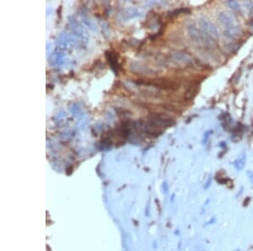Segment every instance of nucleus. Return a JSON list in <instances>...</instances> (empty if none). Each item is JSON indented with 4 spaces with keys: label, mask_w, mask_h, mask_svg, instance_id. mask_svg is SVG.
<instances>
[{
    "label": "nucleus",
    "mask_w": 253,
    "mask_h": 251,
    "mask_svg": "<svg viewBox=\"0 0 253 251\" xmlns=\"http://www.w3.org/2000/svg\"><path fill=\"white\" fill-rule=\"evenodd\" d=\"M228 5L234 10H241V5L236 1H228Z\"/></svg>",
    "instance_id": "1a4fd4ad"
},
{
    "label": "nucleus",
    "mask_w": 253,
    "mask_h": 251,
    "mask_svg": "<svg viewBox=\"0 0 253 251\" xmlns=\"http://www.w3.org/2000/svg\"><path fill=\"white\" fill-rule=\"evenodd\" d=\"M198 90H199V86L197 85H192L189 87L184 95V98H185L186 101L192 100L195 96L197 95V93L198 92Z\"/></svg>",
    "instance_id": "423d86ee"
},
{
    "label": "nucleus",
    "mask_w": 253,
    "mask_h": 251,
    "mask_svg": "<svg viewBox=\"0 0 253 251\" xmlns=\"http://www.w3.org/2000/svg\"><path fill=\"white\" fill-rule=\"evenodd\" d=\"M148 124L154 127H170L175 124L172 118L163 113H154L149 115L148 118Z\"/></svg>",
    "instance_id": "f03ea898"
},
{
    "label": "nucleus",
    "mask_w": 253,
    "mask_h": 251,
    "mask_svg": "<svg viewBox=\"0 0 253 251\" xmlns=\"http://www.w3.org/2000/svg\"><path fill=\"white\" fill-rule=\"evenodd\" d=\"M210 183H211V178H209V179L208 180V182H207V184L205 185V187H204L205 189H208V188L209 187V185H210Z\"/></svg>",
    "instance_id": "f8f14e48"
},
{
    "label": "nucleus",
    "mask_w": 253,
    "mask_h": 251,
    "mask_svg": "<svg viewBox=\"0 0 253 251\" xmlns=\"http://www.w3.org/2000/svg\"><path fill=\"white\" fill-rule=\"evenodd\" d=\"M237 251H240V250H237Z\"/></svg>",
    "instance_id": "ddd939ff"
},
{
    "label": "nucleus",
    "mask_w": 253,
    "mask_h": 251,
    "mask_svg": "<svg viewBox=\"0 0 253 251\" xmlns=\"http://www.w3.org/2000/svg\"><path fill=\"white\" fill-rule=\"evenodd\" d=\"M106 57H107V60L109 61V64H111V66L112 68V69L115 71L116 74H118V69H119V64H118V61H117V57L115 53L107 51L106 52Z\"/></svg>",
    "instance_id": "20e7f679"
},
{
    "label": "nucleus",
    "mask_w": 253,
    "mask_h": 251,
    "mask_svg": "<svg viewBox=\"0 0 253 251\" xmlns=\"http://www.w3.org/2000/svg\"><path fill=\"white\" fill-rule=\"evenodd\" d=\"M247 175H248V177H249L250 181H251L252 184H253V172H248V173H247Z\"/></svg>",
    "instance_id": "9b49d317"
},
{
    "label": "nucleus",
    "mask_w": 253,
    "mask_h": 251,
    "mask_svg": "<svg viewBox=\"0 0 253 251\" xmlns=\"http://www.w3.org/2000/svg\"><path fill=\"white\" fill-rule=\"evenodd\" d=\"M245 165V155L241 156L233 162V166L234 167V168L239 170V171L243 169Z\"/></svg>",
    "instance_id": "6e6552de"
},
{
    "label": "nucleus",
    "mask_w": 253,
    "mask_h": 251,
    "mask_svg": "<svg viewBox=\"0 0 253 251\" xmlns=\"http://www.w3.org/2000/svg\"><path fill=\"white\" fill-rule=\"evenodd\" d=\"M218 19L220 21V23L224 26V29H228V28H231L234 26H236L234 23L233 19L227 14L224 12H220L218 15Z\"/></svg>",
    "instance_id": "7ed1b4c3"
},
{
    "label": "nucleus",
    "mask_w": 253,
    "mask_h": 251,
    "mask_svg": "<svg viewBox=\"0 0 253 251\" xmlns=\"http://www.w3.org/2000/svg\"><path fill=\"white\" fill-rule=\"evenodd\" d=\"M224 33H225L227 37L230 39H235L240 36L241 31H240V29L238 28L237 26H234L231 28L224 29Z\"/></svg>",
    "instance_id": "0eeeda50"
},
{
    "label": "nucleus",
    "mask_w": 253,
    "mask_h": 251,
    "mask_svg": "<svg viewBox=\"0 0 253 251\" xmlns=\"http://www.w3.org/2000/svg\"><path fill=\"white\" fill-rule=\"evenodd\" d=\"M188 30H189V34H190L191 38L192 39L193 41H195L196 42H201V41H203L204 40L203 33L197 29L194 26H190Z\"/></svg>",
    "instance_id": "39448f33"
},
{
    "label": "nucleus",
    "mask_w": 253,
    "mask_h": 251,
    "mask_svg": "<svg viewBox=\"0 0 253 251\" xmlns=\"http://www.w3.org/2000/svg\"><path fill=\"white\" fill-rule=\"evenodd\" d=\"M212 133H213V131H207V132L205 133V135H204V144H206V142H207L208 139L209 138V135H211Z\"/></svg>",
    "instance_id": "9d476101"
},
{
    "label": "nucleus",
    "mask_w": 253,
    "mask_h": 251,
    "mask_svg": "<svg viewBox=\"0 0 253 251\" xmlns=\"http://www.w3.org/2000/svg\"><path fill=\"white\" fill-rule=\"evenodd\" d=\"M200 26L202 28V33L206 43H211L212 40H218L219 38V33L216 26L210 20L206 18L200 19Z\"/></svg>",
    "instance_id": "f257e3e1"
}]
</instances>
